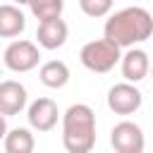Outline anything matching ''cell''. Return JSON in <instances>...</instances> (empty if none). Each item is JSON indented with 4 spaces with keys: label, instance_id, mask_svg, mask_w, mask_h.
<instances>
[{
    "label": "cell",
    "instance_id": "1",
    "mask_svg": "<svg viewBox=\"0 0 153 153\" xmlns=\"http://www.w3.org/2000/svg\"><path fill=\"white\" fill-rule=\"evenodd\" d=\"M103 33L120 48H134L153 36V14L146 7H124L108 17Z\"/></svg>",
    "mask_w": 153,
    "mask_h": 153
},
{
    "label": "cell",
    "instance_id": "2",
    "mask_svg": "<svg viewBox=\"0 0 153 153\" xmlns=\"http://www.w3.org/2000/svg\"><path fill=\"white\" fill-rule=\"evenodd\" d=\"M62 146L67 153H91L96 146V115L86 103H74L62 115Z\"/></svg>",
    "mask_w": 153,
    "mask_h": 153
},
{
    "label": "cell",
    "instance_id": "3",
    "mask_svg": "<svg viewBox=\"0 0 153 153\" xmlns=\"http://www.w3.org/2000/svg\"><path fill=\"white\" fill-rule=\"evenodd\" d=\"M79 60H81V65L88 72L105 74V72L115 69V65L122 60V48L117 43H112L110 38L103 36V38H96V41L84 43V48L79 53Z\"/></svg>",
    "mask_w": 153,
    "mask_h": 153
},
{
    "label": "cell",
    "instance_id": "4",
    "mask_svg": "<svg viewBox=\"0 0 153 153\" xmlns=\"http://www.w3.org/2000/svg\"><path fill=\"white\" fill-rule=\"evenodd\" d=\"M2 62L7 69L17 72V74H24V72H31L33 67H38L41 62V53H38V45L31 43V41H12L5 53H2Z\"/></svg>",
    "mask_w": 153,
    "mask_h": 153
},
{
    "label": "cell",
    "instance_id": "5",
    "mask_svg": "<svg viewBox=\"0 0 153 153\" xmlns=\"http://www.w3.org/2000/svg\"><path fill=\"white\" fill-rule=\"evenodd\" d=\"M110 143L117 153H143L146 148V136L136 122L122 120L112 127L110 131Z\"/></svg>",
    "mask_w": 153,
    "mask_h": 153
},
{
    "label": "cell",
    "instance_id": "6",
    "mask_svg": "<svg viewBox=\"0 0 153 153\" xmlns=\"http://www.w3.org/2000/svg\"><path fill=\"white\" fill-rule=\"evenodd\" d=\"M141 103H143V96L131 81L115 84L108 91V108L115 115H134L141 108Z\"/></svg>",
    "mask_w": 153,
    "mask_h": 153
},
{
    "label": "cell",
    "instance_id": "7",
    "mask_svg": "<svg viewBox=\"0 0 153 153\" xmlns=\"http://www.w3.org/2000/svg\"><path fill=\"white\" fill-rule=\"evenodd\" d=\"M26 117H29V124L31 129L36 131H50L55 124H57V103L53 98H36L29 110H26Z\"/></svg>",
    "mask_w": 153,
    "mask_h": 153
},
{
    "label": "cell",
    "instance_id": "8",
    "mask_svg": "<svg viewBox=\"0 0 153 153\" xmlns=\"http://www.w3.org/2000/svg\"><path fill=\"white\" fill-rule=\"evenodd\" d=\"M26 88L14 81V79H5L0 81V112L5 117H12V115H19L24 108H26Z\"/></svg>",
    "mask_w": 153,
    "mask_h": 153
},
{
    "label": "cell",
    "instance_id": "9",
    "mask_svg": "<svg viewBox=\"0 0 153 153\" xmlns=\"http://www.w3.org/2000/svg\"><path fill=\"white\" fill-rule=\"evenodd\" d=\"M120 67H122V76H124L127 81H131V84L146 79L148 72H151L148 55H146V50H141V48H129V50L122 55Z\"/></svg>",
    "mask_w": 153,
    "mask_h": 153
},
{
    "label": "cell",
    "instance_id": "10",
    "mask_svg": "<svg viewBox=\"0 0 153 153\" xmlns=\"http://www.w3.org/2000/svg\"><path fill=\"white\" fill-rule=\"evenodd\" d=\"M67 24L57 17V19H48V22H38V29H36V38H38V45L45 48V50H57L65 45L67 41Z\"/></svg>",
    "mask_w": 153,
    "mask_h": 153
},
{
    "label": "cell",
    "instance_id": "11",
    "mask_svg": "<svg viewBox=\"0 0 153 153\" xmlns=\"http://www.w3.org/2000/svg\"><path fill=\"white\" fill-rule=\"evenodd\" d=\"M26 29V17L19 5H0V38H14Z\"/></svg>",
    "mask_w": 153,
    "mask_h": 153
},
{
    "label": "cell",
    "instance_id": "12",
    "mask_svg": "<svg viewBox=\"0 0 153 153\" xmlns=\"http://www.w3.org/2000/svg\"><path fill=\"white\" fill-rule=\"evenodd\" d=\"M38 79L43 86L48 88H62L69 81V67L62 60H48L45 65H41L38 69Z\"/></svg>",
    "mask_w": 153,
    "mask_h": 153
},
{
    "label": "cell",
    "instance_id": "13",
    "mask_svg": "<svg viewBox=\"0 0 153 153\" xmlns=\"http://www.w3.org/2000/svg\"><path fill=\"white\" fill-rule=\"evenodd\" d=\"M2 143H5V153H33V148H36V139L26 127L10 129L2 139Z\"/></svg>",
    "mask_w": 153,
    "mask_h": 153
},
{
    "label": "cell",
    "instance_id": "14",
    "mask_svg": "<svg viewBox=\"0 0 153 153\" xmlns=\"http://www.w3.org/2000/svg\"><path fill=\"white\" fill-rule=\"evenodd\" d=\"M29 10L38 22L57 19L62 14V10H65V0H31Z\"/></svg>",
    "mask_w": 153,
    "mask_h": 153
},
{
    "label": "cell",
    "instance_id": "15",
    "mask_svg": "<svg viewBox=\"0 0 153 153\" xmlns=\"http://www.w3.org/2000/svg\"><path fill=\"white\" fill-rule=\"evenodd\" d=\"M112 2H115V0H79V7H81V12H84L86 17L100 19V17L110 14Z\"/></svg>",
    "mask_w": 153,
    "mask_h": 153
},
{
    "label": "cell",
    "instance_id": "16",
    "mask_svg": "<svg viewBox=\"0 0 153 153\" xmlns=\"http://www.w3.org/2000/svg\"><path fill=\"white\" fill-rule=\"evenodd\" d=\"M5 134H7V122H5V115L0 112V139H5Z\"/></svg>",
    "mask_w": 153,
    "mask_h": 153
},
{
    "label": "cell",
    "instance_id": "17",
    "mask_svg": "<svg viewBox=\"0 0 153 153\" xmlns=\"http://www.w3.org/2000/svg\"><path fill=\"white\" fill-rule=\"evenodd\" d=\"M14 5H31V0H12Z\"/></svg>",
    "mask_w": 153,
    "mask_h": 153
},
{
    "label": "cell",
    "instance_id": "18",
    "mask_svg": "<svg viewBox=\"0 0 153 153\" xmlns=\"http://www.w3.org/2000/svg\"><path fill=\"white\" fill-rule=\"evenodd\" d=\"M0 76H2V67H0Z\"/></svg>",
    "mask_w": 153,
    "mask_h": 153
},
{
    "label": "cell",
    "instance_id": "19",
    "mask_svg": "<svg viewBox=\"0 0 153 153\" xmlns=\"http://www.w3.org/2000/svg\"><path fill=\"white\" fill-rule=\"evenodd\" d=\"M151 74H153V67H151Z\"/></svg>",
    "mask_w": 153,
    "mask_h": 153
}]
</instances>
